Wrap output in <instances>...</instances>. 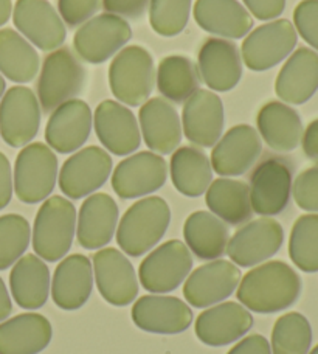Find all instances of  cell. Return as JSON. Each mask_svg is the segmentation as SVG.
<instances>
[{"instance_id":"6da1fadb","label":"cell","mask_w":318,"mask_h":354,"mask_svg":"<svg viewBox=\"0 0 318 354\" xmlns=\"http://www.w3.org/2000/svg\"><path fill=\"white\" fill-rule=\"evenodd\" d=\"M300 292L301 280L297 272L283 261H269L241 277L236 297L253 313L273 314L294 305Z\"/></svg>"},{"instance_id":"7a4b0ae2","label":"cell","mask_w":318,"mask_h":354,"mask_svg":"<svg viewBox=\"0 0 318 354\" xmlns=\"http://www.w3.org/2000/svg\"><path fill=\"white\" fill-rule=\"evenodd\" d=\"M171 223L168 202L149 196L127 208L117 229V243L124 255L142 257L156 248Z\"/></svg>"},{"instance_id":"3957f363","label":"cell","mask_w":318,"mask_h":354,"mask_svg":"<svg viewBox=\"0 0 318 354\" xmlns=\"http://www.w3.org/2000/svg\"><path fill=\"white\" fill-rule=\"evenodd\" d=\"M76 233V208L66 198L52 196L44 201L35 218L33 249L44 261L56 263L72 249Z\"/></svg>"},{"instance_id":"277c9868","label":"cell","mask_w":318,"mask_h":354,"mask_svg":"<svg viewBox=\"0 0 318 354\" xmlns=\"http://www.w3.org/2000/svg\"><path fill=\"white\" fill-rule=\"evenodd\" d=\"M294 163L289 157L265 154L250 173V201L253 213L277 216L288 208L294 183Z\"/></svg>"},{"instance_id":"5b68a950","label":"cell","mask_w":318,"mask_h":354,"mask_svg":"<svg viewBox=\"0 0 318 354\" xmlns=\"http://www.w3.org/2000/svg\"><path fill=\"white\" fill-rule=\"evenodd\" d=\"M109 86L120 103L142 106L156 86V68L151 53L142 46L120 50L109 66Z\"/></svg>"},{"instance_id":"8992f818","label":"cell","mask_w":318,"mask_h":354,"mask_svg":"<svg viewBox=\"0 0 318 354\" xmlns=\"http://www.w3.org/2000/svg\"><path fill=\"white\" fill-rule=\"evenodd\" d=\"M86 83V71L68 47L53 50L46 59L37 80V101L41 111L53 112L56 107L78 97Z\"/></svg>"},{"instance_id":"52a82bcc","label":"cell","mask_w":318,"mask_h":354,"mask_svg":"<svg viewBox=\"0 0 318 354\" xmlns=\"http://www.w3.org/2000/svg\"><path fill=\"white\" fill-rule=\"evenodd\" d=\"M58 182V157L48 145L28 143L16 157L12 187L19 201L37 204L53 193Z\"/></svg>"},{"instance_id":"ba28073f","label":"cell","mask_w":318,"mask_h":354,"mask_svg":"<svg viewBox=\"0 0 318 354\" xmlns=\"http://www.w3.org/2000/svg\"><path fill=\"white\" fill-rule=\"evenodd\" d=\"M193 269V255L185 243L171 239L146 255L138 268V281L152 294L173 292Z\"/></svg>"},{"instance_id":"9c48e42d","label":"cell","mask_w":318,"mask_h":354,"mask_svg":"<svg viewBox=\"0 0 318 354\" xmlns=\"http://www.w3.org/2000/svg\"><path fill=\"white\" fill-rule=\"evenodd\" d=\"M297 41L298 35L294 24L288 19L259 25L243 41V62L253 72H265L288 58L294 52Z\"/></svg>"},{"instance_id":"30bf717a","label":"cell","mask_w":318,"mask_h":354,"mask_svg":"<svg viewBox=\"0 0 318 354\" xmlns=\"http://www.w3.org/2000/svg\"><path fill=\"white\" fill-rule=\"evenodd\" d=\"M131 37V25L124 19L103 12L81 25L75 33L73 47L82 61L103 64L117 55Z\"/></svg>"},{"instance_id":"8fae6325","label":"cell","mask_w":318,"mask_h":354,"mask_svg":"<svg viewBox=\"0 0 318 354\" xmlns=\"http://www.w3.org/2000/svg\"><path fill=\"white\" fill-rule=\"evenodd\" d=\"M41 104L27 86H15L0 100V136L11 148H24L37 136Z\"/></svg>"},{"instance_id":"7c38bea8","label":"cell","mask_w":318,"mask_h":354,"mask_svg":"<svg viewBox=\"0 0 318 354\" xmlns=\"http://www.w3.org/2000/svg\"><path fill=\"white\" fill-rule=\"evenodd\" d=\"M284 243V230L278 221L269 216L244 224L228 239L227 252L239 268H253L277 255Z\"/></svg>"},{"instance_id":"4fadbf2b","label":"cell","mask_w":318,"mask_h":354,"mask_svg":"<svg viewBox=\"0 0 318 354\" xmlns=\"http://www.w3.org/2000/svg\"><path fill=\"white\" fill-rule=\"evenodd\" d=\"M112 157L100 147L80 149L64 162L59 171V188L70 199H82L93 194L109 180Z\"/></svg>"},{"instance_id":"5bb4252c","label":"cell","mask_w":318,"mask_h":354,"mask_svg":"<svg viewBox=\"0 0 318 354\" xmlns=\"http://www.w3.org/2000/svg\"><path fill=\"white\" fill-rule=\"evenodd\" d=\"M12 22L31 46L44 52H53L66 41V25L47 0H17Z\"/></svg>"},{"instance_id":"9a60e30c","label":"cell","mask_w":318,"mask_h":354,"mask_svg":"<svg viewBox=\"0 0 318 354\" xmlns=\"http://www.w3.org/2000/svg\"><path fill=\"white\" fill-rule=\"evenodd\" d=\"M167 177V160L157 153L142 151L118 163L112 173V188L122 199L143 198L160 189Z\"/></svg>"},{"instance_id":"2e32d148","label":"cell","mask_w":318,"mask_h":354,"mask_svg":"<svg viewBox=\"0 0 318 354\" xmlns=\"http://www.w3.org/2000/svg\"><path fill=\"white\" fill-rule=\"evenodd\" d=\"M241 270L234 263L213 260L189 274L183 284V297L194 308H209L228 299L238 289Z\"/></svg>"},{"instance_id":"e0dca14e","label":"cell","mask_w":318,"mask_h":354,"mask_svg":"<svg viewBox=\"0 0 318 354\" xmlns=\"http://www.w3.org/2000/svg\"><path fill=\"white\" fill-rule=\"evenodd\" d=\"M93 275L103 299L113 306H127L138 294V278L123 252L113 248L93 255Z\"/></svg>"},{"instance_id":"ac0fdd59","label":"cell","mask_w":318,"mask_h":354,"mask_svg":"<svg viewBox=\"0 0 318 354\" xmlns=\"http://www.w3.org/2000/svg\"><path fill=\"white\" fill-rule=\"evenodd\" d=\"M263 153L258 131L250 124H236L222 136L213 147L212 168L224 177L243 176L254 167Z\"/></svg>"},{"instance_id":"d6986e66","label":"cell","mask_w":318,"mask_h":354,"mask_svg":"<svg viewBox=\"0 0 318 354\" xmlns=\"http://www.w3.org/2000/svg\"><path fill=\"white\" fill-rule=\"evenodd\" d=\"M93 126L101 145L113 156H129L142 143L135 115L120 101L106 100L100 103L93 115Z\"/></svg>"},{"instance_id":"ffe728a7","label":"cell","mask_w":318,"mask_h":354,"mask_svg":"<svg viewBox=\"0 0 318 354\" xmlns=\"http://www.w3.org/2000/svg\"><path fill=\"white\" fill-rule=\"evenodd\" d=\"M183 134L194 147L213 148L224 131V104L208 88L196 91L183 104Z\"/></svg>"},{"instance_id":"44dd1931","label":"cell","mask_w":318,"mask_h":354,"mask_svg":"<svg viewBox=\"0 0 318 354\" xmlns=\"http://www.w3.org/2000/svg\"><path fill=\"white\" fill-rule=\"evenodd\" d=\"M132 322L140 330L154 334H179L193 324V311L173 295L151 294L133 303Z\"/></svg>"},{"instance_id":"7402d4cb","label":"cell","mask_w":318,"mask_h":354,"mask_svg":"<svg viewBox=\"0 0 318 354\" xmlns=\"http://www.w3.org/2000/svg\"><path fill=\"white\" fill-rule=\"evenodd\" d=\"M200 80L216 92H228L243 77V58L236 44L222 37H208L197 55Z\"/></svg>"},{"instance_id":"603a6c76","label":"cell","mask_w":318,"mask_h":354,"mask_svg":"<svg viewBox=\"0 0 318 354\" xmlns=\"http://www.w3.org/2000/svg\"><path fill=\"white\" fill-rule=\"evenodd\" d=\"M93 124L86 101L73 98L52 112L46 128L47 145L59 154H72L84 147Z\"/></svg>"},{"instance_id":"cb8c5ba5","label":"cell","mask_w":318,"mask_h":354,"mask_svg":"<svg viewBox=\"0 0 318 354\" xmlns=\"http://www.w3.org/2000/svg\"><path fill=\"white\" fill-rule=\"evenodd\" d=\"M253 317L249 309L234 301L218 303L207 308L196 319V336L209 346L230 345L252 330Z\"/></svg>"},{"instance_id":"d4e9b609","label":"cell","mask_w":318,"mask_h":354,"mask_svg":"<svg viewBox=\"0 0 318 354\" xmlns=\"http://www.w3.org/2000/svg\"><path fill=\"white\" fill-rule=\"evenodd\" d=\"M138 126L146 147L157 154H171L182 142V122L174 106L165 98H151L138 112Z\"/></svg>"},{"instance_id":"484cf974","label":"cell","mask_w":318,"mask_h":354,"mask_svg":"<svg viewBox=\"0 0 318 354\" xmlns=\"http://www.w3.org/2000/svg\"><path fill=\"white\" fill-rule=\"evenodd\" d=\"M118 214L117 202L109 194L88 196L76 216V238L81 248L97 250L109 244L117 232Z\"/></svg>"},{"instance_id":"4316f807","label":"cell","mask_w":318,"mask_h":354,"mask_svg":"<svg viewBox=\"0 0 318 354\" xmlns=\"http://www.w3.org/2000/svg\"><path fill=\"white\" fill-rule=\"evenodd\" d=\"M93 289V266L86 255L75 254L64 258L56 268L50 292L55 305L75 311L87 303Z\"/></svg>"},{"instance_id":"83f0119b","label":"cell","mask_w":318,"mask_h":354,"mask_svg":"<svg viewBox=\"0 0 318 354\" xmlns=\"http://www.w3.org/2000/svg\"><path fill=\"white\" fill-rule=\"evenodd\" d=\"M318 91V53L300 47L289 56L275 81L278 98L290 104H303Z\"/></svg>"},{"instance_id":"f1b7e54d","label":"cell","mask_w":318,"mask_h":354,"mask_svg":"<svg viewBox=\"0 0 318 354\" xmlns=\"http://www.w3.org/2000/svg\"><path fill=\"white\" fill-rule=\"evenodd\" d=\"M193 12L202 30L222 39H241L253 28L250 12L238 0H196Z\"/></svg>"},{"instance_id":"f546056e","label":"cell","mask_w":318,"mask_h":354,"mask_svg":"<svg viewBox=\"0 0 318 354\" xmlns=\"http://www.w3.org/2000/svg\"><path fill=\"white\" fill-rule=\"evenodd\" d=\"M52 336L47 317L36 313L19 314L0 324V354H39Z\"/></svg>"},{"instance_id":"4dcf8cb0","label":"cell","mask_w":318,"mask_h":354,"mask_svg":"<svg viewBox=\"0 0 318 354\" xmlns=\"http://www.w3.org/2000/svg\"><path fill=\"white\" fill-rule=\"evenodd\" d=\"M256 124L259 137L278 153L294 151L301 142V118L295 109L283 101H269L261 107Z\"/></svg>"},{"instance_id":"1f68e13d","label":"cell","mask_w":318,"mask_h":354,"mask_svg":"<svg viewBox=\"0 0 318 354\" xmlns=\"http://www.w3.org/2000/svg\"><path fill=\"white\" fill-rule=\"evenodd\" d=\"M50 269L37 255H25L12 266L10 274L11 295L24 309H39L50 295Z\"/></svg>"},{"instance_id":"d6a6232c","label":"cell","mask_w":318,"mask_h":354,"mask_svg":"<svg viewBox=\"0 0 318 354\" xmlns=\"http://www.w3.org/2000/svg\"><path fill=\"white\" fill-rule=\"evenodd\" d=\"M183 238L191 254L199 260H219L227 252L230 232L224 221L209 212L191 213L183 225Z\"/></svg>"},{"instance_id":"836d02e7","label":"cell","mask_w":318,"mask_h":354,"mask_svg":"<svg viewBox=\"0 0 318 354\" xmlns=\"http://www.w3.org/2000/svg\"><path fill=\"white\" fill-rule=\"evenodd\" d=\"M205 202L213 214L230 225L245 224L253 216L249 183L243 180H213L205 192Z\"/></svg>"},{"instance_id":"e575fe53","label":"cell","mask_w":318,"mask_h":354,"mask_svg":"<svg viewBox=\"0 0 318 354\" xmlns=\"http://www.w3.org/2000/svg\"><path fill=\"white\" fill-rule=\"evenodd\" d=\"M169 171L177 192L188 198H199L213 182L212 162L196 147L177 148L171 156Z\"/></svg>"},{"instance_id":"d590c367","label":"cell","mask_w":318,"mask_h":354,"mask_svg":"<svg viewBox=\"0 0 318 354\" xmlns=\"http://www.w3.org/2000/svg\"><path fill=\"white\" fill-rule=\"evenodd\" d=\"M39 66V55L21 33L12 28L0 30V75L25 84L35 80Z\"/></svg>"},{"instance_id":"8d00e7d4","label":"cell","mask_w":318,"mask_h":354,"mask_svg":"<svg viewBox=\"0 0 318 354\" xmlns=\"http://www.w3.org/2000/svg\"><path fill=\"white\" fill-rule=\"evenodd\" d=\"M158 92L169 103L183 104L196 91H199V68L187 56L173 55L160 61L156 72Z\"/></svg>"},{"instance_id":"74e56055","label":"cell","mask_w":318,"mask_h":354,"mask_svg":"<svg viewBox=\"0 0 318 354\" xmlns=\"http://www.w3.org/2000/svg\"><path fill=\"white\" fill-rule=\"evenodd\" d=\"M312 328L300 313H288L275 322L272 331V354H308Z\"/></svg>"},{"instance_id":"f35d334b","label":"cell","mask_w":318,"mask_h":354,"mask_svg":"<svg viewBox=\"0 0 318 354\" xmlns=\"http://www.w3.org/2000/svg\"><path fill=\"white\" fill-rule=\"evenodd\" d=\"M290 260L303 272H318V214H303L295 221L289 239Z\"/></svg>"},{"instance_id":"ab89813d","label":"cell","mask_w":318,"mask_h":354,"mask_svg":"<svg viewBox=\"0 0 318 354\" xmlns=\"http://www.w3.org/2000/svg\"><path fill=\"white\" fill-rule=\"evenodd\" d=\"M31 239L30 223L21 214L0 216V270L15 266L27 252Z\"/></svg>"},{"instance_id":"60d3db41","label":"cell","mask_w":318,"mask_h":354,"mask_svg":"<svg viewBox=\"0 0 318 354\" xmlns=\"http://www.w3.org/2000/svg\"><path fill=\"white\" fill-rule=\"evenodd\" d=\"M191 0H149V24L157 35L174 37L185 30Z\"/></svg>"},{"instance_id":"b9f144b4","label":"cell","mask_w":318,"mask_h":354,"mask_svg":"<svg viewBox=\"0 0 318 354\" xmlns=\"http://www.w3.org/2000/svg\"><path fill=\"white\" fill-rule=\"evenodd\" d=\"M292 194L301 210L318 212V165L297 176L292 183Z\"/></svg>"},{"instance_id":"7bdbcfd3","label":"cell","mask_w":318,"mask_h":354,"mask_svg":"<svg viewBox=\"0 0 318 354\" xmlns=\"http://www.w3.org/2000/svg\"><path fill=\"white\" fill-rule=\"evenodd\" d=\"M295 28L310 47L318 50V0H303L294 11Z\"/></svg>"},{"instance_id":"ee69618b","label":"cell","mask_w":318,"mask_h":354,"mask_svg":"<svg viewBox=\"0 0 318 354\" xmlns=\"http://www.w3.org/2000/svg\"><path fill=\"white\" fill-rule=\"evenodd\" d=\"M101 0H58V11L64 24L70 28L80 27L95 16Z\"/></svg>"},{"instance_id":"f6af8a7d","label":"cell","mask_w":318,"mask_h":354,"mask_svg":"<svg viewBox=\"0 0 318 354\" xmlns=\"http://www.w3.org/2000/svg\"><path fill=\"white\" fill-rule=\"evenodd\" d=\"M148 6L149 0H103L106 12L122 19H131V21H137L142 17Z\"/></svg>"},{"instance_id":"bcb514c9","label":"cell","mask_w":318,"mask_h":354,"mask_svg":"<svg viewBox=\"0 0 318 354\" xmlns=\"http://www.w3.org/2000/svg\"><path fill=\"white\" fill-rule=\"evenodd\" d=\"M245 8L259 21H272L283 15L286 0H243Z\"/></svg>"},{"instance_id":"7dc6e473","label":"cell","mask_w":318,"mask_h":354,"mask_svg":"<svg viewBox=\"0 0 318 354\" xmlns=\"http://www.w3.org/2000/svg\"><path fill=\"white\" fill-rule=\"evenodd\" d=\"M227 354H272L270 344L261 334H252L233 346Z\"/></svg>"},{"instance_id":"c3c4849f","label":"cell","mask_w":318,"mask_h":354,"mask_svg":"<svg viewBox=\"0 0 318 354\" xmlns=\"http://www.w3.org/2000/svg\"><path fill=\"white\" fill-rule=\"evenodd\" d=\"M12 171L8 157H6L2 151H0V210L10 204L12 198Z\"/></svg>"},{"instance_id":"681fc988","label":"cell","mask_w":318,"mask_h":354,"mask_svg":"<svg viewBox=\"0 0 318 354\" xmlns=\"http://www.w3.org/2000/svg\"><path fill=\"white\" fill-rule=\"evenodd\" d=\"M301 145L308 159L318 163V118L310 122L306 131L303 132Z\"/></svg>"},{"instance_id":"f907efd6","label":"cell","mask_w":318,"mask_h":354,"mask_svg":"<svg viewBox=\"0 0 318 354\" xmlns=\"http://www.w3.org/2000/svg\"><path fill=\"white\" fill-rule=\"evenodd\" d=\"M12 311V303H11V297L8 289H6L5 283L2 278H0V322L6 320V317H10V314Z\"/></svg>"},{"instance_id":"816d5d0a","label":"cell","mask_w":318,"mask_h":354,"mask_svg":"<svg viewBox=\"0 0 318 354\" xmlns=\"http://www.w3.org/2000/svg\"><path fill=\"white\" fill-rule=\"evenodd\" d=\"M12 15V2L11 0H0V27L10 21Z\"/></svg>"},{"instance_id":"f5cc1de1","label":"cell","mask_w":318,"mask_h":354,"mask_svg":"<svg viewBox=\"0 0 318 354\" xmlns=\"http://www.w3.org/2000/svg\"><path fill=\"white\" fill-rule=\"evenodd\" d=\"M5 88H6V83H5V80H3L2 75H0V100H2V97H3Z\"/></svg>"},{"instance_id":"db71d44e","label":"cell","mask_w":318,"mask_h":354,"mask_svg":"<svg viewBox=\"0 0 318 354\" xmlns=\"http://www.w3.org/2000/svg\"><path fill=\"white\" fill-rule=\"evenodd\" d=\"M308 354H318V345L315 346V348H314L312 351H310V353H308Z\"/></svg>"}]
</instances>
